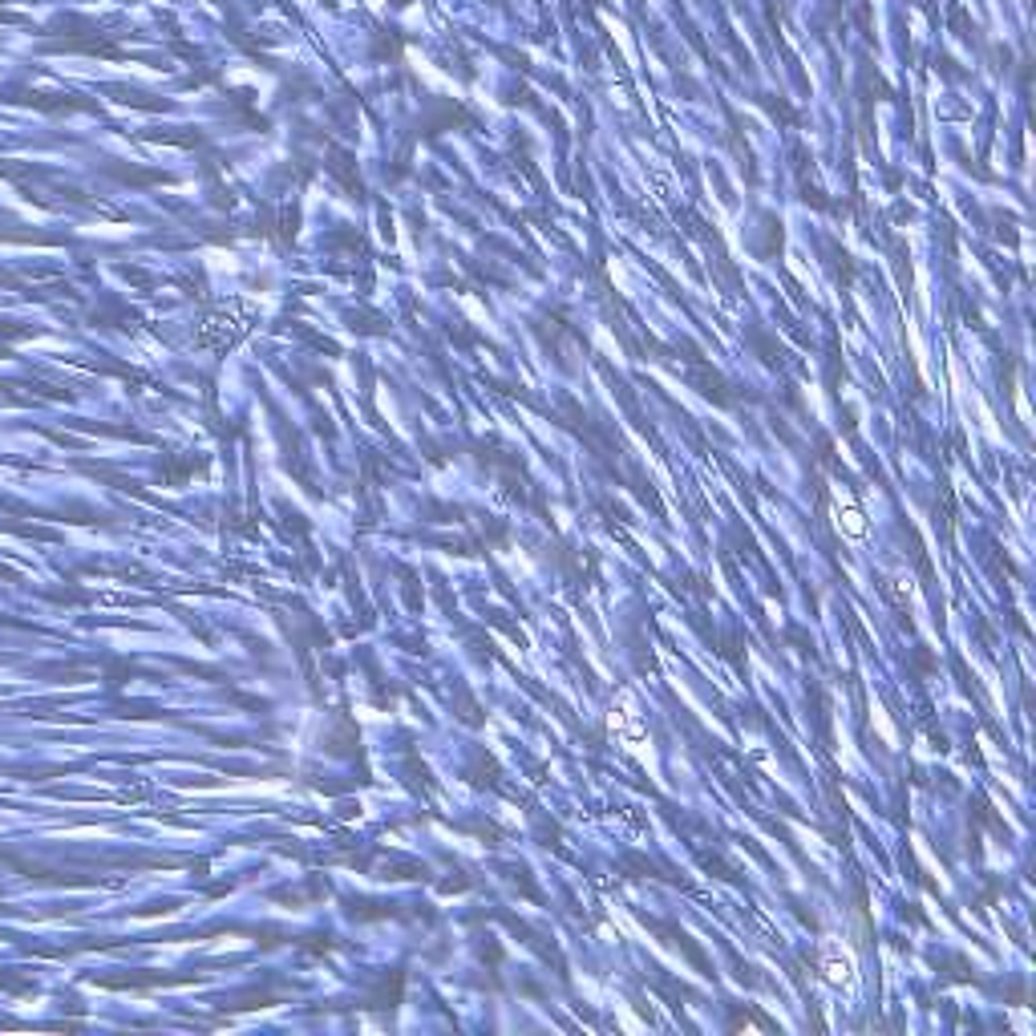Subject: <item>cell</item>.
<instances>
[{"instance_id":"2","label":"cell","mask_w":1036,"mask_h":1036,"mask_svg":"<svg viewBox=\"0 0 1036 1036\" xmlns=\"http://www.w3.org/2000/svg\"><path fill=\"white\" fill-rule=\"evenodd\" d=\"M835 523H838V531L846 535V539H867V518H862V510L854 502H846L843 494H838V506H835Z\"/></svg>"},{"instance_id":"1","label":"cell","mask_w":1036,"mask_h":1036,"mask_svg":"<svg viewBox=\"0 0 1036 1036\" xmlns=\"http://www.w3.org/2000/svg\"><path fill=\"white\" fill-rule=\"evenodd\" d=\"M822 972L830 984H851L854 980V960L846 952H838V944H826L822 952Z\"/></svg>"}]
</instances>
